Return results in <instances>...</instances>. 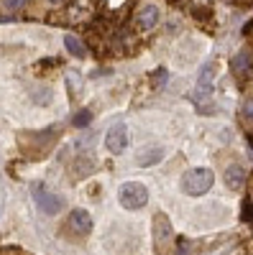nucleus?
I'll return each instance as SVG.
<instances>
[{
  "instance_id": "nucleus-7",
  "label": "nucleus",
  "mask_w": 253,
  "mask_h": 255,
  "mask_svg": "<svg viewBox=\"0 0 253 255\" xmlns=\"http://www.w3.org/2000/svg\"><path fill=\"white\" fill-rule=\"evenodd\" d=\"M136 23H138L143 31L154 28V26L159 23V8H156V5H151V3L141 5V8L136 10Z\"/></svg>"
},
{
  "instance_id": "nucleus-8",
  "label": "nucleus",
  "mask_w": 253,
  "mask_h": 255,
  "mask_svg": "<svg viewBox=\"0 0 253 255\" xmlns=\"http://www.w3.org/2000/svg\"><path fill=\"white\" fill-rule=\"evenodd\" d=\"M161 158H164V148H159V145H146L141 151H136V163L143 166V168L156 166Z\"/></svg>"
},
{
  "instance_id": "nucleus-1",
  "label": "nucleus",
  "mask_w": 253,
  "mask_h": 255,
  "mask_svg": "<svg viewBox=\"0 0 253 255\" xmlns=\"http://www.w3.org/2000/svg\"><path fill=\"white\" fill-rule=\"evenodd\" d=\"M154 250L156 255H177V235L164 212L154 215Z\"/></svg>"
},
{
  "instance_id": "nucleus-17",
  "label": "nucleus",
  "mask_w": 253,
  "mask_h": 255,
  "mask_svg": "<svg viewBox=\"0 0 253 255\" xmlns=\"http://www.w3.org/2000/svg\"><path fill=\"white\" fill-rule=\"evenodd\" d=\"M154 82H159L156 87H164V82H166V69H159V72L154 74Z\"/></svg>"
},
{
  "instance_id": "nucleus-2",
  "label": "nucleus",
  "mask_w": 253,
  "mask_h": 255,
  "mask_svg": "<svg viewBox=\"0 0 253 255\" xmlns=\"http://www.w3.org/2000/svg\"><path fill=\"white\" fill-rule=\"evenodd\" d=\"M213 181H215L213 171H207V168H192V171H187L182 176V184L179 186H182L184 194H189V197H202V194H207V191H210Z\"/></svg>"
},
{
  "instance_id": "nucleus-3",
  "label": "nucleus",
  "mask_w": 253,
  "mask_h": 255,
  "mask_svg": "<svg viewBox=\"0 0 253 255\" xmlns=\"http://www.w3.org/2000/svg\"><path fill=\"white\" fill-rule=\"evenodd\" d=\"M31 197H33L36 207L44 212V215H59L61 207H64V197L54 194V191H51L46 184H41V181H36V184L31 186Z\"/></svg>"
},
{
  "instance_id": "nucleus-14",
  "label": "nucleus",
  "mask_w": 253,
  "mask_h": 255,
  "mask_svg": "<svg viewBox=\"0 0 253 255\" xmlns=\"http://www.w3.org/2000/svg\"><path fill=\"white\" fill-rule=\"evenodd\" d=\"M238 118H241V125L246 128L248 133H253V100H248L243 108H241V113H238Z\"/></svg>"
},
{
  "instance_id": "nucleus-13",
  "label": "nucleus",
  "mask_w": 253,
  "mask_h": 255,
  "mask_svg": "<svg viewBox=\"0 0 253 255\" xmlns=\"http://www.w3.org/2000/svg\"><path fill=\"white\" fill-rule=\"evenodd\" d=\"M251 61H253V54H251V51H241V54L233 59V69H236V74H246V72L251 69Z\"/></svg>"
},
{
  "instance_id": "nucleus-12",
  "label": "nucleus",
  "mask_w": 253,
  "mask_h": 255,
  "mask_svg": "<svg viewBox=\"0 0 253 255\" xmlns=\"http://www.w3.org/2000/svg\"><path fill=\"white\" fill-rule=\"evenodd\" d=\"M74 163L79 166V168H72V176H74V179H84V176H87V174H92L95 168H97L92 158H77Z\"/></svg>"
},
{
  "instance_id": "nucleus-6",
  "label": "nucleus",
  "mask_w": 253,
  "mask_h": 255,
  "mask_svg": "<svg viewBox=\"0 0 253 255\" xmlns=\"http://www.w3.org/2000/svg\"><path fill=\"white\" fill-rule=\"evenodd\" d=\"M67 227L74 238H87L90 232H92V217H90V212H84V209H74L69 220H67Z\"/></svg>"
},
{
  "instance_id": "nucleus-11",
  "label": "nucleus",
  "mask_w": 253,
  "mask_h": 255,
  "mask_svg": "<svg viewBox=\"0 0 253 255\" xmlns=\"http://www.w3.org/2000/svg\"><path fill=\"white\" fill-rule=\"evenodd\" d=\"M64 46H67V51H69L72 56H77V59H84V56H87V49H84L82 41H79L77 36H72V33L64 36Z\"/></svg>"
},
{
  "instance_id": "nucleus-10",
  "label": "nucleus",
  "mask_w": 253,
  "mask_h": 255,
  "mask_svg": "<svg viewBox=\"0 0 253 255\" xmlns=\"http://www.w3.org/2000/svg\"><path fill=\"white\" fill-rule=\"evenodd\" d=\"M215 74H218V64L210 59V61H205L202 64V69H200V77H197V87H210L213 90V79H215Z\"/></svg>"
},
{
  "instance_id": "nucleus-15",
  "label": "nucleus",
  "mask_w": 253,
  "mask_h": 255,
  "mask_svg": "<svg viewBox=\"0 0 253 255\" xmlns=\"http://www.w3.org/2000/svg\"><path fill=\"white\" fill-rule=\"evenodd\" d=\"M90 120H92V113H90V110H82V113H77V115L72 118V123H74L77 128H87Z\"/></svg>"
},
{
  "instance_id": "nucleus-18",
  "label": "nucleus",
  "mask_w": 253,
  "mask_h": 255,
  "mask_svg": "<svg viewBox=\"0 0 253 255\" xmlns=\"http://www.w3.org/2000/svg\"><path fill=\"white\" fill-rule=\"evenodd\" d=\"M248 197H251V204H253V176H251V184H248Z\"/></svg>"
},
{
  "instance_id": "nucleus-9",
  "label": "nucleus",
  "mask_w": 253,
  "mask_h": 255,
  "mask_svg": "<svg viewBox=\"0 0 253 255\" xmlns=\"http://www.w3.org/2000/svg\"><path fill=\"white\" fill-rule=\"evenodd\" d=\"M225 184H228V189H238V186H243V181H246V171H243V166H238V163H230L228 168H225Z\"/></svg>"
},
{
  "instance_id": "nucleus-16",
  "label": "nucleus",
  "mask_w": 253,
  "mask_h": 255,
  "mask_svg": "<svg viewBox=\"0 0 253 255\" xmlns=\"http://www.w3.org/2000/svg\"><path fill=\"white\" fill-rule=\"evenodd\" d=\"M67 82H69V90L77 95V92H79V82H82L79 74H67Z\"/></svg>"
},
{
  "instance_id": "nucleus-5",
  "label": "nucleus",
  "mask_w": 253,
  "mask_h": 255,
  "mask_svg": "<svg viewBox=\"0 0 253 255\" xmlns=\"http://www.w3.org/2000/svg\"><path fill=\"white\" fill-rule=\"evenodd\" d=\"M105 145H108V151L115 153V156L123 153L125 148H128V125H125V123L113 125L108 130V135H105Z\"/></svg>"
},
{
  "instance_id": "nucleus-4",
  "label": "nucleus",
  "mask_w": 253,
  "mask_h": 255,
  "mask_svg": "<svg viewBox=\"0 0 253 255\" xmlns=\"http://www.w3.org/2000/svg\"><path fill=\"white\" fill-rule=\"evenodd\" d=\"M118 199L128 212H136V209L146 207V202H149V189L141 181H125L118 191Z\"/></svg>"
}]
</instances>
